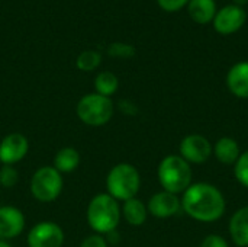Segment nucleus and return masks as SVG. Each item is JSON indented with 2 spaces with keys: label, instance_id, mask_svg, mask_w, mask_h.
I'll list each match as a JSON object with an SVG mask.
<instances>
[{
  "label": "nucleus",
  "instance_id": "6e6552de",
  "mask_svg": "<svg viewBox=\"0 0 248 247\" xmlns=\"http://www.w3.org/2000/svg\"><path fill=\"white\" fill-rule=\"evenodd\" d=\"M179 151V156L189 165H202L211 157L214 146L206 137L201 134H190L180 141Z\"/></svg>",
  "mask_w": 248,
  "mask_h": 247
},
{
  "label": "nucleus",
  "instance_id": "f257e3e1",
  "mask_svg": "<svg viewBox=\"0 0 248 247\" xmlns=\"http://www.w3.org/2000/svg\"><path fill=\"white\" fill-rule=\"evenodd\" d=\"M182 210L193 220L214 223L219 220L227 208L224 194L211 183H192L182 197Z\"/></svg>",
  "mask_w": 248,
  "mask_h": 247
},
{
  "label": "nucleus",
  "instance_id": "4be33fe9",
  "mask_svg": "<svg viewBox=\"0 0 248 247\" xmlns=\"http://www.w3.org/2000/svg\"><path fill=\"white\" fill-rule=\"evenodd\" d=\"M234 175L235 179L243 185L248 188V150L241 153L238 160L234 165Z\"/></svg>",
  "mask_w": 248,
  "mask_h": 247
},
{
  "label": "nucleus",
  "instance_id": "bb28decb",
  "mask_svg": "<svg viewBox=\"0 0 248 247\" xmlns=\"http://www.w3.org/2000/svg\"><path fill=\"white\" fill-rule=\"evenodd\" d=\"M234 4H237L240 7H244L246 4H248V0H234Z\"/></svg>",
  "mask_w": 248,
  "mask_h": 247
},
{
  "label": "nucleus",
  "instance_id": "cd10ccee",
  "mask_svg": "<svg viewBox=\"0 0 248 247\" xmlns=\"http://www.w3.org/2000/svg\"><path fill=\"white\" fill-rule=\"evenodd\" d=\"M0 247H12V246H10V243H9L7 240H1V239H0Z\"/></svg>",
  "mask_w": 248,
  "mask_h": 247
},
{
  "label": "nucleus",
  "instance_id": "9d476101",
  "mask_svg": "<svg viewBox=\"0 0 248 247\" xmlns=\"http://www.w3.org/2000/svg\"><path fill=\"white\" fill-rule=\"evenodd\" d=\"M246 20H247V12L244 10V7H240L237 4H227L219 10H217L212 23L217 32L222 35H231L240 31L246 23Z\"/></svg>",
  "mask_w": 248,
  "mask_h": 247
},
{
  "label": "nucleus",
  "instance_id": "b1692460",
  "mask_svg": "<svg viewBox=\"0 0 248 247\" xmlns=\"http://www.w3.org/2000/svg\"><path fill=\"white\" fill-rule=\"evenodd\" d=\"M78 247H109V243H108V239L105 236L93 233V234L86 236L81 240V243H80Z\"/></svg>",
  "mask_w": 248,
  "mask_h": 247
},
{
  "label": "nucleus",
  "instance_id": "f8f14e48",
  "mask_svg": "<svg viewBox=\"0 0 248 247\" xmlns=\"http://www.w3.org/2000/svg\"><path fill=\"white\" fill-rule=\"evenodd\" d=\"M148 214L155 218H170L182 210V201L179 195H174L167 191L154 194L147 204Z\"/></svg>",
  "mask_w": 248,
  "mask_h": 247
},
{
  "label": "nucleus",
  "instance_id": "393cba45",
  "mask_svg": "<svg viewBox=\"0 0 248 247\" xmlns=\"http://www.w3.org/2000/svg\"><path fill=\"white\" fill-rule=\"evenodd\" d=\"M157 3L166 12H177L182 7L187 6L189 0H157Z\"/></svg>",
  "mask_w": 248,
  "mask_h": 247
},
{
  "label": "nucleus",
  "instance_id": "f3484780",
  "mask_svg": "<svg viewBox=\"0 0 248 247\" xmlns=\"http://www.w3.org/2000/svg\"><path fill=\"white\" fill-rule=\"evenodd\" d=\"M212 153L215 154L219 163L227 165V166H231V165L234 166L241 154V150H240L238 143L232 137H221L217 141Z\"/></svg>",
  "mask_w": 248,
  "mask_h": 247
},
{
  "label": "nucleus",
  "instance_id": "a878e982",
  "mask_svg": "<svg viewBox=\"0 0 248 247\" xmlns=\"http://www.w3.org/2000/svg\"><path fill=\"white\" fill-rule=\"evenodd\" d=\"M201 247H230L227 240L219 234H209L203 239Z\"/></svg>",
  "mask_w": 248,
  "mask_h": 247
},
{
  "label": "nucleus",
  "instance_id": "ddd939ff",
  "mask_svg": "<svg viewBox=\"0 0 248 247\" xmlns=\"http://www.w3.org/2000/svg\"><path fill=\"white\" fill-rule=\"evenodd\" d=\"M230 92L241 99H248V61L235 63L227 74Z\"/></svg>",
  "mask_w": 248,
  "mask_h": 247
},
{
  "label": "nucleus",
  "instance_id": "6ab92c4d",
  "mask_svg": "<svg viewBox=\"0 0 248 247\" xmlns=\"http://www.w3.org/2000/svg\"><path fill=\"white\" fill-rule=\"evenodd\" d=\"M118 87L119 79L112 71H100L94 79V90L102 96L112 98L118 92Z\"/></svg>",
  "mask_w": 248,
  "mask_h": 247
},
{
  "label": "nucleus",
  "instance_id": "39448f33",
  "mask_svg": "<svg viewBox=\"0 0 248 247\" xmlns=\"http://www.w3.org/2000/svg\"><path fill=\"white\" fill-rule=\"evenodd\" d=\"M115 103L112 98L99 93H87L80 98L76 105L77 118L89 127H103L113 118Z\"/></svg>",
  "mask_w": 248,
  "mask_h": 247
},
{
  "label": "nucleus",
  "instance_id": "20e7f679",
  "mask_svg": "<svg viewBox=\"0 0 248 247\" xmlns=\"http://www.w3.org/2000/svg\"><path fill=\"white\" fill-rule=\"evenodd\" d=\"M157 178L163 191L179 195L192 185V167L179 154H170L160 162Z\"/></svg>",
  "mask_w": 248,
  "mask_h": 247
},
{
  "label": "nucleus",
  "instance_id": "aec40b11",
  "mask_svg": "<svg viewBox=\"0 0 248 247\" xmlns=\"http://www.w3.org/2000/svg\"><path fill=\"white\" fill-rule=\"evenodd\" d=\"M100 63H102V54L96 49H86V51L80 52L76 60L77 68L84 73L96 70L100 66Z\"/></svg>",
  "mask_w": 248,
  "mask_h": 247
},
{
  "label": "nucleus",
  "instance_id": "1a4fd4ad",
  "mask_svg": "<svg viewBox=\"0 0 248 247\" xmlns=\"http://www.w3.org/2000/svg\"><path fill=\"white\" fill-rule=\"evenodd\" d=\"M29 153V140L22 132H10L0 141V163L15 166Z\"/></svg>",
  "mask_w": 248,
  "mask_h": 247
},
{
  "label": "nucleus",
  "instance_id": "2eb2a0df",
  "mask_svg": "<svg viewBox=\"0 0 248 247\" xmlns=\"http://www.w3.org/2000/svg\"><path fill=\"white\" fill-rule=\"evenodd\" d=\"M121 214H122V218L129 226H132V227H141L147 221L148 210H147V205L141 199L132 198V199H128V201L122 202Z\"/></svg>",
  "mask_w": 248,
  "mask_h": 247
},
{
  "label": "nucleus",
  "instance_id": "5701e85b",
  "mask_svg": "<svg viewBox=\"0 0 248 247\" xmlns=\"http://www.w3.org/2000/svg\"><path fill=\"white\" fill-rule=\"evenodd\" d=\"M108 54L113 58H132L135 55V47L125 42H112L108 47Z\"/></svg>",
  "mask_w": 248,
  "mask_h": 247
},
{
  "label": "nucleus",
  "instance_id": "dca6fc26",
  "mask_svg": "<svg viewBox=\"0 0 248 247\" xmlns=\"http://www.w3.org/2000/svg\"><path fill=\"white\" fill-rule=\"evenodd\" d=\"M81 162L80 151L74 147H62L60 148L52 159V167H55L61 175L73 173Z\"/></svg>",
  "mask_w": 248,
  "mask_h": 247
},
{
  "label": "nucleus",
  "instance_id": "412c9836",
  "mask_svg": "<svg viewBox=\"0 0 248 247\" xmlns=\"http://www.w3.org/2000/svg\"><path fill=\"white\" fill-rule=\"evenodd\" d=\"M19 182V172L15 166L3 165L0 167V186L4 189H12Z\"/></svg>",
  "mask_w": 248,
  "mask_h": 247
},
{
  "label": "nucleus",
  "instance_id": "a211bd4d",
  "mask_svg": "<svg viewBox=\"0 0 248 247\" xmlns=\"http://www.w3.org/2000/svg\"><path fill=\"white\" fill-rule=\"evenodd\" d=\"M187 12L190 17L201 25L209 23L217 15V1L215 0H189Z\"/></svg>",
  "mask_w": 248,
  "mask_h": 247
},
{
  "label": "nucleus",
  "instance_id": "4468645a",
  "mask_svg": "<svg viewBox=\"0 0 248 247\" xmlns=\"http://www.w3.org/2000/svg\"><path fill=\"white\" fill-rule=\"evenodd\" d=\"M230 234L238 247H248V205L235 211L230 220Z\"/></svg>",
  "mask_w": 248,
  "mask_h": 247
},
{
  "label": "nucleus",
  "instance_id": "423d86ee",
  "mask_svg": "<svg viewBox=\"0 0 248 247\" xmlns=\"http://www.w3.org/2000/svg\"><path fill=\"white\" fill-rule=\"evenodd\" d=\"M64 189L62 175L51 166H41L33 172L29 181V192L32 198L41 204L57 201Z\"/></svg>",
  "mask_w": 248,
  "mask_h": 247
},
{
  "label": "nucleus",
  "instance_id": "9b49d317",
  "mask_svg": "<svg viewBox=\"0 0 248 247\" xmlns=\"http://www.w3.org/2000/svg\"><path fill=\"white\" fill-rule=\"evenodd\" d=\"M26 226L25 214L20 208L15 205H1L0 207V239L13 240L19 237Z\"/></svg>",
  "mask_w": 248,
  "mask_h": 247
},
{
  "label": "nucleus",
  "instance_id": "0eeeda50",
  "mask_svg": "<svg viewBox=\"0 0 248 247\" xmlns=\"http://www.w3.org/2000/svg\"><path fill=\"white\" fill-rule=\"evenodd\" d=\"M64 242V230L54 221H39L26 236L28 247H62Z\"/></svg>",
  "mask_w": 248,
  "mask_h": 247
},
{
  "label": "nucleus",
  "instance_id": "7ed1b4c3",
  "mask_svg": "<svg viewBox=\"0 0 248 247\" xmlns=\"http://www.w3.org/2000/svg\"><path fill=\"white\" fill-rule=\"evenodd\" d=\"M141 188V175L131 163L115 165L106 176V191L118 202L137 198Z\"/></svg>",
  "mask_w": 248,
  "mask_h": 247
},
{
  "label": "nucleus",
  "instance_id": "f03ea898",
  "mask_svg": "<svg viewBox=\"0 0 248 247\" xmlns=\"http://www.w3.org/2000/svg\"><path fill=\"white\" fill-rule=\"evenodd\" d=\"M121 218V204L108 192L94 195L87 204L86 220L93 233L108 236L116 231Z\"/></svg>",
  "mask_w": 248,
  "mask_h": 247
}]
</instances>
